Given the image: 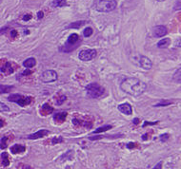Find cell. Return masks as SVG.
<instances>
[{
    "label": "cell",
    "instance_id": "obj_1",
    "mask_svg": "<svg viewBox=\"0 0 181 169\" xmlns=\"http://www.w3.org/2000/svg\"><path fill=\"white\" fill-rule=\"evenodd\" d=\"M122 91L130 94L134 97H138L146 91L147 85L143 81L135 77H128L124 79L120 84Z\"/></svg>",
    "mask_w": 181,
    "mask_h": 169
},
{
    "label": "cell",
    "instance_id": "obj_2",
    "mask_svg": "<svg viewBox=\"0 0 181 169\" xmlns=\"http://www.w3.org/2000/svg\"><path fill=\"white\" fill-rule=\"evenodd\" d=\"M116 6V0H96L93 3V9L100 12L113 11Z\"/></svg>",
    "mask_w": 181,
    "mask_h": 169
},
{
    "label": "cell",
    "instance_id": "obj_3",
    "mask_svg": "<svg viewBox=\"0 0 181 169\" xmlns=\"http://www.w3.org/2000/svg\"><path fill=\"white\" fill-rule=\"evenodd\" d=\"M80 42H81L80 36L77 34H72L69 36L67 42L65 43L64 46L60 48V51L64 52H71L73 51H75L79 46Z\"/></svg>",
    "mask_w": 181,
    "mask_h": 169
},
{
    "label": "cell",
    "instance_id": "obj_4",
    "mask_svg": "<svg viewBox=\"0 0 181 169\" xmlns=\"http://www.w3.org/2000/svg\"><path fill=\"white\" fill-rule=\"evenodd\" d=\"M86 90H87L88 95L90 98H94V99L100 98L101 96H103V94L105 93V88L96 83L89 84L86 86Z\"/></svg>",
    "mask_w": 181,
    "mask_h": 169
},
{
    "label": "cell",
    "instance_id": "obj_5",
    "mask_svg": "<svg viewBox=\"0 0 181 169\" xmlns=\"http://www.w3.org/2000/svg\"><path fill=\"white\" fill-rule=\"evenodd\" d=\"M8 100L10 102L16 103V104H18L20 106H26L31 104L32 100H34V98L23 96L21 94H11V95H10L9 98H8Z\"/></svg>",
    "mask_w": 181,
    "mask_h": 169
},
{
    "label": "cell",
    "instance_id": "obj_6",
    "mask_svg": "<svg viewBox=\"0 0 181 169\" xmlns=\"http://www.w3.org/2000/svg\"><path fill=\"white\" fill-rule=\"evenodd\" d=\"M57 73L55 71H52V69H49V71H44L40 76V80L43 82V83H52V82H55L57 80Z\"/></svg>",
    "mask_w": 181,
    "mask_h": 169
},
{
    "label": "cell",
    "instance_id": "obj_7",
    "mask_svg": "<svg viewBox=\"0 0 181 169\" xmlns=\"http://www.w3.org/2000/svg\"><path fill=\"white\" fill-rule=\"evenodd\" d=\"M96 49H83L78 54V58L81 61H90L96 58Z\"/></svg>",
    "mask_w": 181,
    "mask_h": 169
},
{
    "label": "cell",
    "instance_id": "obj_8",
    "mask_svg": "<svg viewBox=\"0 0 181 169\" xmlns=\"http://www.w3.org/2000/svg\"><path fill=\"white\" fill-rule=\"evenodd\" d=\"M138 64L139 66L146 69V71H149V69L152 68V67H153V63H152V61L148 58V57L144 56V55H140L139 56V59H138Z\"/></svg>",
    "mask_w": 181,
    "mask_h": 169
},
{
    "label": "cell",
    "instance_id": "obj_9",
    "mask_svg": "<svg viewBox=\"0 0 181 169\" xmlns=\"http://www.w3.org/2000/svg\"><path fill=\"white\" fill-rule=\"evenodd\" d=\"M0 71L5 75H9V74H11L14 71V68L13 67V64L10 62H4V64L0 67Z\"/></svg>",
    "mask_w": 181,
    "mask_h": 169
},
{
    "label": "cell",
    "instance_id": "obj_10",
    "mask_svg": "<svg viewBox=\"0 0 181 169\" xmlns=\"http://www.w3.org/2000/svg\"><path fill=\"white\" fill-rule=\"evenodd\" d=\"M50 134V131L47 130V129H41L39 131H37L36 133H34L32 135H29L28 136V139L29 140H36V139H39V138H43L45 136H47Z\"/></svg>",
    "mask_w": 181,
    "mask_h": 169
},
{
    "label": "cell",
    "instance_id": "obj_11",
    "mask_svg": "<svg viewBox=\"0 0 181 169\" xmlns=\"http://www.w3.org/2000/svg\"><path fill=\"white\" fill-rule=\"evenodd\" d=\"M118 110L122 112L123 114H126V115H131L133 113V108H131V106L130 104L128 103H124V104H121L117 106Z\"/></svg>",
    "mask_w": 181,
    "mask_h": 169
},
{
    "label": "cell",
    "instance_id": "obj_12",
    "mask_svg": "<svg viewBox=\"0 0 181 169\" xmlns=\"http://www.w3.org/2000/svg\"><path fill=\"white\" fill-rule=\"evenodd\" d=\"M168 32V30L165 26H156L154 28V35L155 37H163L166 35Z\"/></svg>",
    "mask_w": 181,
    "mask_h": 169
},
{
    "label": "cell",
    "instance_id": "obj_13",
    "mask_svg": "<svg viewBox=\"0 0 181 169\" xmlns=\"http://www.w3.org/2000/svg\"><path fill=\"white\" fill-rule=\"evenodd\" d=\"M52 112H53V108L49 105L48 103H45L40 108V113L41 115H43V116H47V115L51 114Z\"/></svg>",
    "mask_w": 181,
    "mask_h": 169
},
{
    "label": "cell",
    "instance_id": "obj_14",
    "mask_svg": "<svg viewBox=\"0 0 181 169\" xmlns=\"http://www.w3.org/2000/svg\"><path fill=\"white\" fill-rule=\"evenodd\" d=\"M73 123L75 126H85V127H92V123L88 122V121H83V120H80V119H76L75 118L73 120Z\"/></svg>",
    "mask_w": 181,
    "mask_h": 169
},
{
    "label": "cell",
    "instance_id": "obj_15",
    "mask_svg": "<svg viewBox=\"0 0 181 169\" xmlns=\"http://www.w3.org/2000/svg\"><path fill=\"white\" fill-rule=\"evenodd\" d=\"M26 150V147L22 145H14L11 147V152L13 154H18V153H23Z\"/></svg>",
    "mask_w": 181,
    "mask_h": 169
},
{
    "label": "cell",
    "instance_id": "obj_16",
    "mask_svg": "<svg viewBox=\"0 0 181 169\" xmlns=\"http://www.w3.org/2000/svg\"><path fill=\"white\" fill-rule=\"evenodd\" d=\"M66 118H67V112H60L53 116V120L55 121V123H62L66 120Z\"/></svg>",
    "mask_w": 181,
    "mask_h": 169
},
{
    "label": "cell",
    "instance_id": "obj_17",
    "mask_svg": "<svg viewBox=\"0 0 181 169\" xmlns=\"http://www.w3.org/2000/svg\"><path fill=\"white\" fill-rule=\"evenodd\" d=\"M36 64V60L34 58H28L27 60H25L23 62V66L27 68H34Z\"/></svg>",
    "mask_w": 181,
    "mask_h": 169
},
{
    "label": "cell",
    "instance_id": "obj_18",
    "mask_svg": "<svg viewBox=\"0 0 181 169\" xmlns=\"http://www.w3.org/2000/svg\"><path fill=\"white\" fill-rule=\"evenodd\" d=\"M171 44V39L170 38H163L162 40H160L159 42L157 43V46L160 48H167L168 46H170Z\"/></svg>",
    "mask_w": 181,
    "mask_h": 169
},
{
    "label": "cell",
    "instance_id": "obj_19",
    "mask_svg": "<svg viewBox=\"0 0 181 169\" xmlns=\"http://www.w3.org/2000/svg\"><path fill=\"white\" fill-rule=\"evenodd\" d=\"M67 5V1L66 0H53L52 3V7L53 8H60Z\"/></svg>",
    "mask_w": 181,
    "mask_h": 169
},
{
    "label": "cell",
    "instance_id": "obj_20",
    "mask_svg": "<svg viewBox=\"0 0 181 169\" xmlns=\"http://www.w3.org/2000/svg\"><path fill=\"white\" fill-rule=\"evenodd\" d=\"M1 158H2V164L3 166H9L10 164V160H9V156L6 153V152H3L1 154Z\"/></svg>",
    "mask_w": 181,
    "mask_h": 169
},
{
    "label": "cell",
    "instance_id": "obj_21",
    "mask_svg": "<svg viewBox=\"0 0 181 169\" xmlns=\"http://www.w3.org/2000/svg\"><path fill=\"white\" fill-rule=\"evenodd\" d=\"M85 23H86L85 21H77V22L70 24L69 26L67 27V29H79L81 26H83Z\"/></svg>",
    "mask_w": 181,
    "mask_h": 169
},
{
    "label": "cell",
    "instance_id": "obj_22",
    "mask_svg": "<svg viewBox=\"0 0 181 169\" xmlns=\"http://www.w3.org/2000/svg\"><path fill=\"white\" fill-rule=\"evenodd\" d=\"M66 99H67V97H66L65 95H60L59 94V95H57L55 97V104L57 106H61L66 101Z\"/></svg>",
    "mask_w": 181,
    "mask_h": 169
},
{
    "label": "cell",
    "instance_id": "obj_23",
    "mask_svg": "<svg viewBox=\"0 0 181 169\" xmlns=\"http://www.w3.org/2000/svg\"><path fill=\"white\" fill-rule=\"evenodd\" d=\"M112 126H101L99 128H97L93 131V134H97V133H101V132H105V131L109 130L112 128Z\"/></svg>",
    "mask_w": 181,
    "mask_h": 169
},
{
    "label": "cell",
    "instance_id": "obj_24",
    "mask_svg": "<svg viewBox=\"0 0 181 169\" xmlns=\"http://www.w3.org/2000/svg\"><path fill=\"white\" fill-rule=\"evenodd\" d=\"M172 101H169V100H161L158 104L154 105L155 108H159V106H167L169 105H172Z\"/></svg>",
    "mask_w": 181,
    "mask_h": 169
},
{
    "label": "cell",
    "instance_id": "obj_25",
    "mask_svg": "<svg viewBox=\"0 0 181 169\" xmlns=\"http://www.w3.org/2000/svg\"><path fill=\"white\" fill-rule=\"evenodd\" d=\"M11 89H13V86H0V93L10 92Z\"/></svg>",
    "mask_w": 181,
    "mask_h": 169
},
{
    "label": "cell",
    "instance_id": "obj_26",
    "mask_svg": "<svg viewBox=\"0 0 181 169\" xmlns=\"http://www.w3.org/2000/svg\"><path fill=\"white\" fill-rule=\"evenodd\" d=\"M63 142H64V140L62 137H55L52 140V145H57V143H63Z\"/></svg>",
    "mask_w": 181,
    "mask_h": 169
},
{
    "label": "cell",
    "instance_id": "obj_27",
    "mask_svg": "<svg viewBox=\"0 0 181 169\" xmlns=\"http://www.w3.org/2000/svg\"><path fill=\"white\" fill-rule=\"evenodd\" d=\"M93 29L89 27V28L85 29V30H84V32H83V34H84V36H85V37H90V35L93 34Z\"/></svg>",
    "mask_w": 181,
    "mask_h": 169
},
{
    "label": "cell",
    "instance_id": "obj_28",
    "mask_svg": "<svg viewBox=\"0 0 181 169\" xmlns=\"http://www.w3.org/2000/svg\"><path fill=\"white\" fill-rule=\"evenodd\" d=\"M7 140H8L7 137H3L1 139V141H0V148L1 149H5L7 147Z\"/></svg>",
    "mask_w": 181,
    "mask_h": 169
},
{
    "label": "cell",
    "instance_id": "obj_29",
    "mask_svg": "<svg viewBox=\"0 0 181 169\" xmlns=\"http://www.w3.org/2000/svg\"><path fill=\"white\" fill-rule=\"evenodd\" d=\"M180 72H181V69L178 68L174 75V79L175 80V82H177V83H180Z\"/></svg>",
    "mask_w": 181,
    "mask_h": 169
},
{
    "label": "cell",
    "instance_id": "obj_30",
    "mask_svg": "<svg viewBox=\"0 0 181 169\" xmlns=\"http://www.w3.org/2000/svg\"><path fill=\"white\" fill-rule=\"evenodd\" d=\"M106 137H109V136H104V135H98V136H93V137H89L90 140H100V139H103Z\"/></svg>",
    "mask_w": 181,
    "mask_h": 169
},
{
    "label": "cell",
    "instance_id": "obj_31",
    "mask_svg": "<svg viewBox=\"0 0 181 169\" xmlns=\"http://www.w3.org/2000/svg\"><path fill=\"white\" fill-rule=\"evenodd\" d=\"M9 108L6 106V105H4L2 104V103H0V111H9Z\"/></svg>",
    "mask_w": 181,
    "mask_h": 169
},
{
    "label": "cell",
    "instance_id": "obj_32",
    "mask_svg": "<svg viewBox=\"0 0 181 169\" xmlns=\"http://www.w3.org/2000/svg\"><path fill=\"white\" fill-rule=\"evenodd\" d=\"M168 139H169V134H168V133L160 135V140H161L162 142H166Z\"/></svg>",
    "mask_w": 181,
    "mask_h": 169
},
{
    "label": "cell",
    "instance_id": "obj_33",
    "mask_svg": "<svg viewBox=\"0 0 181 169\" xmlns=\"http://www.w3.org/2000/svg\"><path fill=\"white\" fill-rule=\"evenodd\" d=\"M158 122H145L143 123V127H145V126H154V125H156V123H157Z\"/></svg>",
    "mask_w": 181,
    "mask_h": 169
},
{
    "label": "cell",
    "instance_id": "obj_34",
    "mask_svg": "<svg viewBox=\"0 0 181 169\" xmlns=\"http://www.w3.org/2000/svg\"><path fill=\"white\" fill-rule=\"evenodd\" d=\"M137 143H129L128 145H127V147L130 148V149H131V148H134V147H137Z\"/></svg>",
    "mask_w": 181,
    "mask_h": 169
},
{
    "label": "cell",
    "instance_id": "obj_35",
    "mask_svg": "<svg viewBox=\"0 0 181 169\" xmlns=\"http://www.w3.org/2000/svg\"><path fill=\"white\" fill-rule=\"evenodd\" d=\"M32 73V71H30V69H26L25 71L22 72V75H23V76H28V75H31Z\"/></svg>",
    "mask_w": 181,
    "mask_h": 169
},
{
    "label": "cell",
    "instance_id": "obj_36",
    "mask_svg": "<svg viewBox=\"0 0 181 169\" xmlns=\"http://www.w3.org/2000/svg\"><path fill=\"white\" fill-rule=\"evenodd\" d=\"M17 31H11V36L13 37V38H15L16 36H17Z\"/></svg>",
    "mask_w": 181,
    "mask_h": 169
},
{
    "label": "cell",
    "instance_id": "obj_37",
    "mask_svg": "<svg viewBox=\"0 0 181 169\" xmlns=\"http://www.w3.org/2000/svg\"><path fill=\"white\" fill-rule=\"evenodd\" d=\"M161 167H162V162H159L153 169H161Z\"/></svg>",
    "mask_w": 181,
    "mask_h": 169
},
{
    "label": "cell",
    "instance_id": "obj_38",
    "mask_svg": "<svg viewBox=\"0 0 181 169\" xmlns=\"http://www.w3.org/2000/svg\"><path fill=\"white\" fill-rule=\"evenodd\" d=\"M31 18H32V15H31V14H26V15L23 17V20H25V21H28V20H30Z\"/></svg>",
    "mask_w": 181,
    "mask_h": 169
},
{
    "label": "cell",
    "instance_id": "obj_39",
    "mask_svg": "<svg viewBox=\"0 0 181 169\" xmlns=\"http://www.w3.org/2000/svg\"><path fill=\"white\" fill-rule=\"evenodd\" d=\"M43 15H44V14H43V11H38L37 12V17L40 19V18H42L43 17Z\"/></svg>",
    "mask_w": 181,
    "mask_h": 169
},
{
    "label": "cell",
    "instance_id": "obj_40",
    "mask_svg": "<svg viewBox=\"0 0 181 169\" xmlns=\"http://www.w3.org/2000/svg\"><path fill=\"white\" fill-rule=\"evenodd\" d=\"M133 122H134V125H138V123H139V119H138V118H134Z\"/></svg>",
    "mask_w": 181,
    "mask_h": 169
},
{
    "label": "cell",
    "instance_id": "obj_41",
    "mask_svg": "<svg viewBox=\"0 0 181 169\" xmlns=\"http://www.w3.org/2000/svg\"><path fill=\"white\" fill-rule=\"evenodd\" d=\"M4 125H5V123H4V121L2 120L1 118H0V127H3Z\"/></svg>",
    "mask_w": 181,
    "mask_h": 169
},
{
    "label": "cell",
    "instance_id": "obj_42",
    "mask_svg": "<svg viewBox=\"0 0 181 169\" xmlns=\"http://www.w3.org/2000/svg\"><path fill=\"white\" fill-rule=\"evenodd\" d=\"M158 1H160V2H162V1H165V0H158Z\"/></svg>",
    "mask_w": 181,
    "mask_h": 169
}]
</instances>
